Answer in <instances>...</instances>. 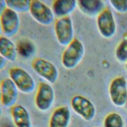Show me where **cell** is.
<instances>
[{"mask_svg":"<svg viewBox=\"0 0 127 127\" xmlns=\"http://www.w3.org/2000/svg\"><path fill=\"white\" fill-rule=\"evenodd\" d=\"M29 12L31 17L41 25L49 26L54 21L55 15L52 8L42 1L31 0Z\"/></svg>","mask_w":127,"mask_h":127,"instance_id":"52a82bcc","label":"cell"},{"mask_svg":"<svg viewBox=\"0 0 127 127\" xmlns=\"http://www.w3.org/2000/svg\"><path fill=\"white\" fill-rule=\"evenodd\" d=\"M116 60L121 63L127 62V37L122 39L117 45L115 52Z\"/></svg>","mask_w":127,"mask_h":127,"instance_id":"d6986e66","label":"cell"},{"mask_svg":"<svg viewBox=\"0 0 127 127\" xmlns=\"http://www.w3.org/2000/svg\"></svg>","mask_w":127,"mask_h":127,"instance_id":"4316f807","label":"cell"},{"mask_svg":"<svg viewBox=\"0 0 127 127\" xmlns=\"http://www.w3.org/2000/svg\"><path fill=\"white\" fill-rule=\"evenodd\" d=\"M70 106L74 112L85 121L92 120L96 115V109L94 104L82 95L74 96L70 100Z\"/></svg>","mask_w":127,"mask_h":127,"instance_id":"9c48e42d","label":"cell"},{"mask_svg":"<svg viewBox=\"0 0 127 127\" xmlns=\"http://www.w3.org/2000/svg\"><path fill=\"white\" fill-rule=\"evenodd\" d=\"M109 94L112 103L116 106L122 107L127 103V81L122 76L114 78L109 87Z\"/></svg>","mask_w":127,"mask_h":127,"instance_id":"8992f818","label":"cell"},{"mask_svg":"<svg viewBox=\"0 0 127 127\" xmlns=\"http://www.w3.org/2000/svg\"><path fill=\"white\" fill-rule=\"evenodd\" d=\"M77 5L82 13L90 17H97L106 8L104 1L101 0H79Z\"/></svg>","mask_w":127,"mask_h":127,"instance_id":"4fadbf2b","label":"cell"},{"mask_svg":"<svg viewBox=\"0 0 127 127\" xmlns=\"http://www.w3.org/2000/svg\"><path fill=\"white\" fill-rule=\"evenodd\" d=\"M0 55L10 62L15 61L18 56L16 45L5 36L0 37Z\"/></svg>","mask_w":127,"mask_h":127,"instance_id":"2e32d148","label":"cell"},{"mask_svg":"<svg viewBox=\"0 0 127 127\" xmlns=\"http://www.w3.org/2000/svg\"><path fill=\"white\" fill-rule=\"evenodd\" d=\"M109 3L116 12L122 14L127 12V0H111Z\"/></svg>","mask_w":127,"mask_h":127,"instance_id":"44dd1931","label":"cell"},{"mask_svg":"<svg viewBox=\"0 0 127 127\" xmlns=\"http://www.w3.org/2000/svg\"><path fill=\"white\" fill-rule=\"evenodd\" d=\"M31 66L34 71L39 76L50 84L55 83L59 78L57 67L50 61L41 58L35 59Z\"/></svg>","mask_w":127,"mask_h":127,"instance_id":"5b68a950","label":"cell"},{"mask_svg":"<svg viewBox=\"0 0 127 127\" xmlns=\"http://www.w3.org/2000/svg\"><path fill=\"white\" fill-rule=\"evenodd\" d=\"M54 32L58 43L67 46L74 39V26L70 16L58 18L54 23Z\"/></svg>","mask_w":127,"mask_h":127,"instance_id":"3957f363","label":"cell"},{"mask_svg":"<svg viewBox=\"0 0 127 127\" xmlns=\"http://www.w3.org/2000/svg\"><path fill=\"white\" fill-rule=\"evenodd\" d=\"M7 7L17 13H23L29 11L31 1L27 0H6Z\"/></svg>","mask_w":127,"mask_h":127,"instance_id":"ac0fdd59","label":"cell"},{"mask_svg":"<svg viewBox=\"0 0 127 127\" xmlns=\"http://www.w3.org/2000/svg\"><path fill=\"white\" fill-rule=\"evenodd\" d=\"M2 33V32H1V29H0V37L1 36V34Z\"/></svg>","mask_w":127,"mask_h":127,"instance_id":"484cf974","label":"cell"},{"mask_svg":"<svg viewBox=\"0 0 127 127\" xmlns=\"http://www.w3.org/2000/svg\"><path fill=\"white\" fill-rule=\"evenodd\" d=\"M0 83V103L5 108H11L16 104L19 90L9 77L3 78Z\"/></svg>","mask_w":127,"mask_h":127,"instance_id":"8fae6325","label":"cell"},{"mask_svg":"<svg viewBox=\"0 0 127 127\" xmlns=\"http://www.w3.org/2000/svg\"><path fill=\"white\" fill-rule=\"evenodd\" d=\"M16 47L18 55L25 59L30 58L36 52L34 43L29 39L21 40L17 43Z\"/></svg>","mask_w":127,"mask_h":127,"instance_id":"e0dca14e","label":"cell"},{"mask_svg":"<svg viewBox=\"0 0 127 127\" xmlns=\"http://www.w3.org/2000/svg\"><path fill=\"white\" fill-rule=\"evenodd\" d=\"M77 6L75 0H56L52 3V9L55 15L60 18L69 16Z\"/></svg>","mask_w":127,"mask_h":127,"instance_id":"9a60e30c","label":"cell"},{"mask_svg":"<svg viewBox=\"0 0 127 127\" xmlns=\"http://www.w3.org/2000/svg\"><path fill=\"white\" fill-rule=\"evenodd\" d=\"M0 27L4 36L9 38L15 36L20 27L18 13L7 7L0 17Z\"/></svg>","mask_w":127,"mask_h":127,"instance_id":"30bf717a","label":"cell"},{"mask_svg":"<svg viewBox=\"0 0 127 127\" xmlns=\"http://www.w3.org/2000/svg\"><path fill=\"white\" fill-rule=\"evenodd\" d=\"M104 127H124V121L122 116L117 113L108 114L104 121Z\"/></svg>","mask_w":127,"mask_h":127,"instance_id":"ffe728a7","label":"cell"},{"mask_svg":"<svg viewBox=\"0 0 127 127\" xmlns=\"http://www.w3.org/2000/svg\"><path fill=\"white\" fill-rule=\"evenodd\" d=\"M70 119L71 112L67 106L58 107L50 116L49 127H68Z\"/></svg>","mask_w":127,"mask_h":127,"instance_id":"7c38bea8","label":"cell"},{"mask_svg":"<svg viewBox=\"0 0 127 127\" xmlns=\"http://www.w3.org/2000/svg\"><path fill=\"white\" fill-rule=\"evenodd\" d=\"M2 109H1V108L0 107V117H1V115H2Z\"/></svg>","mask_w":127,"mask_h":127,"instance_id":"cb8c5ba5","label":"cell"},{"mask_svg":"<svg viewBox=\"0 0 127 127\" xmlns=\"http://www.w3.org/2000/svg\"><path fill=\"white\" fill-rule=\"evenodd\" d=\"M85 53L84 45L79 39L74 38L65 47L61 57V63L66 69L75 68L82 60Z\"/></svg>","mask_w":127,"mask_h":127,"instance_id":"6da1fadb","label":"cell"},{"mask_svg":"<svg viewBox=\"0 0 127 127\" xmlns=\"http://www.w3.org/2000/svg\"><path fill=\"white\" fill-rule=\"evenodd\" d=\"M7 7L6 0H0V17Z\"/></svg>","mask_w":127,"mask_h":127,"instance_id":"7402d4cb","label":"cell"},{"mask_svg":"<svg viewBox=\"0 0 127 127\" xmlns=\"http://www.w3.org/2000/svg\"><path fill=\"white\" fill-rule=\"evenodd\" d=\"M7 61L0 55V71L3 69L6 65Z\"/></svg>","mask_w":127,"mask_h":127,"instance_id":"603a6c76","label":"cell"},{"mask_svg":"<svg viewBox=\"0 0 127 127\" xmlns=\"http://www.w3.org/2000/svg\"><path fill=\"white\" fill-rule=\"evenodd\" d=\"M125 68H126V70L127 71V62L126 63V64H125Z\"/></svg>","mask_w":127,"mask_h":127,"instance_id":"d4e9b609","label":"cell"},{"mask_svg":"<svg viewBox=\"0 0 127 127\" xmlns=\"http://www.w3.org/2000/svg\"><path fill=\"white\" fill-rule=\"evenodd\" d=\"M8 74L19 91L28 94L34 90L36 86L35 80L24 69L18 66L12 67L9 69Z\"/></svg>","mask_w":127,"mask_h":127,"instance_id":"7a4b0ae2","label":"cell"},{"mask_svg":"<svg viewBox=\"0 0 127 127\" xmlns=\"http://www.w3.org/2000/svg\"><path fill=\"white\" fill-rule=\"evenodd\" d=\"M96 24L99 33L103 38L111 39L116 34L117 25L115 18L109 7H106L97 16Z\"/></svg>","mask_w":127,"mask_h":127,"instance_id":"ba28073f","label":"cell"},{"mask_svg":"<svg viewBox=\"0 0 127 127\" xmlns=\"http://www.w3.org/2000/svg\"><path fill=\"white\" fill-rule=\"evenodd\" d=\"M55 97V91L52 86L47 82H41L35 94V105L40 111L47 112L52 107Z\"/></svg>","mask_w":127,"mask_h":127,"instance_id":"277c9868","label":"cell"},{"mask_svg":"<svg viewBox=\"0 0 127 127\" xmlns=\"http://www.w3.org/2000/svg\"><path fill=\"white\" fill-rule=\"evenodd\" d=\"M10 115L16 127H32L30 115L22 105L15 104L11 107Z\"/></svg>","mask_w":127,"mask_h":127,"instance_id":"5bb4252c","label":"cell"}]
</instances>
